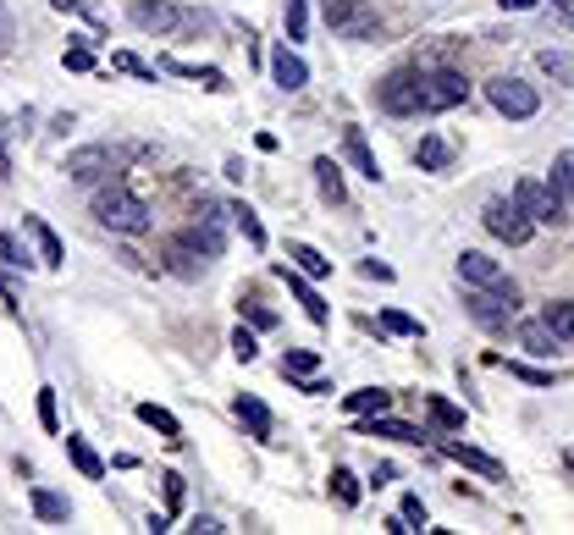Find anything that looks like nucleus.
<instances>
[{"label": "nucleus", "instance_id": "f257e3e1", "mask_svg": "<svg viewBox=\"0 0 574 535\" xmlns=\"http://www.w3.org/2000/svg\"><path fill=\"white\" fill-rule=\"evenodd\" d=\"M95 221H100V227H111V232H122V238H144V232L155 227L149 205H144L138 194H127L122 183H111V189H100V194H95Z\"/></svg>", "mask_w": 574, "mask_h": 535}, {"label": "nucleus", "instance_id": "f03ea898", "mask_svg": "<svg viewBox=\"0 0 574 535\" xmlns=\"http://www.w3.org/2000/svg\"><path fill=\"white\" fill-rule=\"evenodd\" d=\"M486 100H491V111L509 117V122H530V117L541 111V95H536L525 77H514V72L486 77Z\"/></svg>", "mask_w": 574, "mask_h": 535}, {"label": "nucleus", "instance_id": "7ed1b4c3", "mask_svg": "<svg viewBox=\"0 0 574 535\" xmlns=\"http://www.w3.org/2000/svg\"><path fill=\"white\" fill-rule=\"evenodd\" d=\"M480 221H486V232H491V238H498V243H509V248L530 243V232H536L530 210H525V205H520L514 194H498V199H486Z\"/></svg>", "mask_w": 574, "mask_h": 535}, {"label": "nucleus", "instance_id": "20e7f679", "mask_svg": "<svg viewBox=\"0 0 574 535\" xmlns=\"http://www.w3.org/2000/svg\"><path fill=\"white\" fill-rule=\"evenodd\" d=\"M376 106L387 117H420L426 111V72H392L376 83Z\"/></svg>", "mask_w": 574, "mask_h": 535}, {"label": "nucleus", "instance_id": "39448f33", "mask_svg": "<svg viewBox=\"0 0 574 535\" xmlns=\"http://www.w3.org/2000/svg\"><path fill=\"white\" fill-rule=\"evenodd\" d=\"M520 309V293H498V288H464V315L480 331H509Z\"/></svg>", "mask_w": 574, "mask_h": 535}, {"label": "nucleus", "instance_id": "423d86ee", "mask_svg": "<svg viewBox=\"0 0 574 535\" xmlns=\"http://www.w3.org/2000/svg\"><path fill=\"white\" fill-rule=\"evenodd\" d=\"M320 12L332 23V34H343V39H381V23L365 0H320Z\"/></svg>", "mask_w": 574, "mask_h": 535}, {"label": "nucleus", "instance_id": "0eeeda50", "mask_svg": "<svg viewBox=\"0 0 574 535\" xmlns=\"http://www.w3.org/2000/svg\"><path fill=\"white\" fill-rule=\"evenodd\" d=\"M459 282L464 288H498V293H520L514 282H509V271L491 254H480V248H464L459 254Z\"/></svg>", "mask_w": 574, "mask_h": 535}, {"label": "nucleus", "instance_id": "6e6552de", "mask_svg": "<svg viewBox=\"0 0 574 535\" xmlns=\"http://www.w3.org/2000/svg\"><path fill=\"white\" fill-rule=\"evenodd\" d=\"M514 199L530 210L536 227H563V194L552 183L541 189V183H530V177H525V183H514Z\"/></svg>", "mask_w": 574, "mask_h": 535}, {"label": "nucleus", "instance_id": "1a4fd4ad", "mask_svg": "<svg viewBox=\"0 0 574 535\" xmlns=\"http://www.w3.org/2000/svg\"><path fill=\"white\" fill-rule=\"evenodd\" d=\"M464 100H469L464 72H453V66L426 72V111H453V106H464Z\"/></svg>", "mask_w": 574, "mask_h": 535}, {"label": "nucleus", "instance_id": "9d476101", "mask_svg": "<svg viewBox=\"0 0 574 535\" xmlns=\"http://www.w3.org/2000/svg\"><path fill=\"white\" fill-rule=\"evenodd\" d=\"M160 259H167V271L178 277V282H199L205 277V265H210V254L188 238V232H178L172 243H167V254H160Z\"/></svg>", "mask_w": 574, "mask_h": 535}, {"label": "nucleus", "instance_id": "9b49d317", "mask_svg": "<svg viewBox=\"0 0 574 535\" xmlns=\"http://www.w3.org/2000/svg\"><path fill=\"white\" fill-rule=\"evenodd\" d=\"M127 17H133L144 34H178V28H188V17L172 7V0H133Z\"/></svg>", "mask_w": 574, "mask_h": 535}, {"label": "nucleus", "instance_id": "f8f14e48", "mask_svg": "<svg viewBox=\"0 0 574 535\" xmlns=\"http://www.w3.org/2000/svg\"><path fill=\"white\" fill-rule=\"evenodd\" d=\"M194 216H199V221L188 227V238H194V243H199V248H205V254L216 259V254L227 248V216H232V210H227V205H210V199H205V205H199Z\"/></svg>", "mask_w": 574, "mask_h": 535}, {"label": "nucleus", "instance_id": "ddd939ff", "mask_svg": "<svg viewBox=\"0 0 574 535\" xmlns=\"http://www.w3.org/2000/svg\"><path fill=\"white\" fill-rule=\"evenodd\" d=\"M61 171L72 177V183L89 189V183H100V177L111 171V149H106V144H84V149H72V155L61 160Z\"/></svg>", "mask_w": 574, "mask_h": 535}, {"label": "nucleus", "instance_id": "4468645a", "mask_svg": "<svg viewBox=\"0 0 574 535\" xmlns=\"http://www.w3.org/2000/svg\"><path fill=\"white\" fill-rule=\"evenodd\" d=\"M271 77H277L282 95H298V88L309 83V66H304V56H298V50L277 45V50H271Z\"/></svg>", "mask_w": 574, "mask_h": 535}, {"label": "nucleus", "instance_id": "2eb2a0df", "mask_svg": "<svg viewBox=\"0 0 574 535\" xmlns=\"http://www.w3.org/2000/svg\"><path fill=\"white\" fill-rule=\"evenodd\" d=\"M514 342H520L525 353H536V360H552V353L563 348V337H558L541 315H536V320H520V326H514Z\"/></svg>", "mask_w": 574, "mask_h": 535}, {"label": "nucleus", "instance_id": "dca6fc26", "mask_svg": "<svg viewBox=\"0 0 574 535\" xmlns=\"http://www.w3.org/2000/svg\"><path fill=\"white\" fill-rule=\"evenodd\" d=\"M442 459H453V464H464V470H475V475H486V481H509V470L491 459V453H480V448H464V441H442Z\"/></svg>", "mask_w": 574, "mask_h": 535}, {"label": "nucleus", "instance_id": "f3484780", "mask_svg": "<svg viewBox=\"0 0 574 535\" xmlns=\"http://www.w3.org/2000/svg\"><path fill=\"white\" fill-rule=\"evenodd\" d=\"M23 232L34 238V248H39V265H66V248H61V238H56V227L45 221V216H23Z\"/></svg>", "mask_w": 574, "mask_h": 535}, {"label": "nucleus", "instance_id": "a211bd4d", "mask_svg": "<svg viewBox=\"0 0 574 535\" xmlns=\"http://www.w3.org/2000/svg\"><path fill=\"white\" fill-rule=\"evenodd\" d=\"M232 414L249 425V436L255 441H271V430H277V420H271V409L255 398V392H237V403H232Z\"/></svg>", "mask_w": 574, "mask_h": 535}, {"label": "nucleus", "instance_id": "6ab92c4d", "mask_svg": "<svg viewBox=\"0 0 574 535\" xmlns=\"http://www.w3.org/2000/svg\"><path fill=\"white\" fill-rule=\"evenodd\" d=\"M282 282L293 288V299L304 304V315H309L315 326H326V320H332V309H326V299H320V293H315V288L304 282V271H298V265H293V271H288V265H282Z\"/></svg>", "mask_w": 574, "mask_h": 535}, {"label": "nucleus", "instance_id": "aec40b11", "mask_svg": "<svg viewBox=\"0 0 574 535\" xmlns=\"http://www.w3.org/2000/svg\"><path fill=\"white\" fill-rule=\"evenodd\" d=\"M315 189H320V199H326V205H349V189H343V166H338L332 155H320V160H315Z\"/></svg>", "mask_w": 574, "mask_h": 535}, {"label": "nucleus", "instance_id": "412c9836", "mask_svg": "<svg viewBox=\"0 0 574 535\" xmlns=\"http://www.w3.org/2000/svg\"><path fill=\"white\" fill-rule=\"evenodd\" d=\"M343 155L354 160V171H359V177L381 183V160H376V149L365 144V133H359V127H349V133H343Z\"/></svg>", "mask_w": 574, "mask_h": 535}, {"label": "nucleus", "instance_id": "4be33fe9", "mask_svg": "<svg viewBox=\"0 0 574 535\" xmlns=\"http://www.w3.org/2000/svg\"><path fill=\"white\" fill-rule=\"evenodd\" d=\"M359 430L365 436H387V441H426V430H415L408 420H387V414H365Z\"/></svg>", "mask_w": 574, "mask_h": 535}, {"label": "nucleus", "instance_id": "5701e85b", "mask_svg": "<svg viewBox=\"0 0 574 535\" xmlns=\"http://www.w3.org/2000/svg\"><path fill=\"white\" fill-rule=\"evenodd\" d=\"M66 459L77 464V475H84V481H106V464H100V453L89 448L84 436H72V430H66Z\"/></svg>", "mask_w": 574, "mask_h": 535}, {"label": "nucleus", "instance_id": "b1692460", "mask_svg": "<svg viewBox=\"0 0 574 535\" xmlns=\"http://www.w3.org/2000/svg\"><path fill=\"white\" fill-rule=\"evenodd\" d=\"M415 160H420V171H448L453 166V144L442 133H426L420 149H415Z\"/></svg>", "mask_w": 574, "mask_h": 535}, {"label": "nucleus", "instance_id": "393cba45", "mask_svg": "<svg viewBox=\"0 0 574 535\" xmlns=\"http://www.w3.org/2000/svg\"><path fill=\"white\" fill-rule=\"evenodd\" d=\"M28 502H34V513H39L45 524H66V519H72V502H66L61 491H45V486H34V491H28Z\"/></svg>", "mask_w": 574, "mask_h": 535}, {"label": "nucleus", "instance_id": "a878e982", "mask_svg": "<svg viewBox=\"0 0 574 535\" xmlns=\"http://www.w3.org/2000/svg\"><path fill=\"white\" fill-rule=\"evenodd\" d=\"M315 370H320V360H315L309 348H293V353H282V376H288V381H298V387H304V381H315Z\"/></svg>", "mask_w": 574, "mask_h": 535}, {"label": "nucleus", "instance_id": "bb28decb", "mask_svg": "<svg viewBox=\"0 0 574 535\" xmlns=\"http://www.w3.org/2000/svg\"><path fill=\"white\" fill-rule=\"evenodd\" d=\"M138 420H144L149 430H160L167 441H183V425H178V414H167L160 403H138Z\"/></svg>", "mask_w": 574, "mask_h": 535}, {"label": "nucleus", "instance_id": "cd10ccee", "mask_svg": "<svg viewBox=\"0 0 574 535\" xmlns=\"http://www.w3.org/2000/svg\"><path fill=\"white\" fill-rule=\"evenodd\" d=\"M392 409V392L387 387H365V392H349V414H387Z\"/></svg>", "mask_w": 574, "mask_h": 535}, {"label": "nucleus", "instance_id": "c85d7f7f", "mask_svg": "<svg viewBox=\"0 0 574 535\" xmlns=\"http://www.w3.org/2000/svg\"><path fill=\"white\" fill-rule=\"evenodd\" d=\"M426 420H431L437 430H464V409L448 403V398H437V392L426 398Z\"/></svg>", "mask_w": 574, "mask_h": 535}, {"label": "nucleus", "instance_id": "c756f323", "mask_svg": "<svg viewBox=\"0 0 574 535\" xmlns=\"http://www.w3.org/2000/svg\"><path fill=\"white\" fill-rule=\"evenodd\" d=\"M536 66H541L552 83L574 88V56H569V50H541V56H536Z\"/></svg>", "mask_w": 574, "mask_h": 535}, {"label": "nucleus", "instance_id": "7c9ffc66", "mask_svg": "<svg viewBox=\"0 0 574 535\" xmlns=\"http://www.w3.org/2000/svg\"><path fill=\"white\" fill-rule=\"evenodd\" d=\"M541 320H547L563 342H574V299H552V304H541Z\"/></svg>", "mask_w": 574, "mask_h": 535}, {"label": "nucleus", "instance_id": "2f4dec72", "mask_svg": "<svg viewBox=\"0 0 574 535\" xmlns=\"http://www.w3.org/2000/svg\"><path fill=\"white\" fill-rule=\"evenodd\" d=\"M288 259L298 265L304 277H332V259H326L320 248H309V243H293V248H288Z\"/></svg>", "mask_w": 574, "mask_h": 535}, {"label": "nucleus", "instance_id": "473e14b6", "mask_svg": "<svg viewBox=\"0 0 574 535\" xmlns=\"http://www.w3.org/2000/svg\"><path fill=\"white\" fill-rule=\"evenodd\" d=\"M167 72H178V77H199L205 88H232V83H227V72H216V66H194V61H167Z\"/></svg>", "mask_w": 574, "mask_h": 535}, {"label": "nucleus", "instance_id": "72a5a7b5", "mask_svg": "<svg viewBox=\"0 0 574 535\" xmlns=\"http://www.w3.org/2000/svg\"><path fill=\"white\" fill-rule=\"evenodd\" d=\"M332 497H338L343 508H354V502H359V475L338 464V470H332Z\"/></svg>", "mask_w": 574, "mask_h": 535}, {"label": "nucleus", "instance_id": "f704fd0d", "mask_svg": "<svg viewBox=\"0 0 574 535\" xmlns=\"http://www.w3.org/2000/svg\"><path fill=\"white\" fill-rule=\"evenodd\" d=\"M232 221L243 227V238H249L255 248H266V227H260V216H255L249 205H232Z\"/></svg>", "mask_w": 574, "mask_h": 535}, {"label": "nucleus", "instance_id": "c9c22d12", "mask_svg": "<svg viewBox=\"0 0 574 535\" xmlns=\"http://www.w3.org/2000/svg\"><path fill=\"white\" fill-rule=\"evenodd\" d=\"M552 189H558L563 199L574 194V149H563V155L552 160Z\"/></svg>", "mask_w": 574, "mask_h": 535}, {"label": "nucleus", "instance_id": "e433bc0d", "mask_svg": "<svg viewBox=\"0 0 574 535\" xmlns=\"http://www.w3.org/2000/svg\"><path fill=\"white\" fill-rule=\"evenodd\" d=\"M288 45H298L304 39V28H309V0H288Z\"/></svg>", "mask_w": 574, "mask_h": 535}, {"label": "nucleus", "instance_id": "4c0bfd02", "mask_svg": "<svg viewBox=\"0 0 574 535\" xmlns=\"http://www.w3.org/2000/svg\"><path fill=\"white\" fill-rule=\"evenodd\" d=\"M381 326H387L392 337H420V320L403 315V309H381Z\"/></svg>", "mask_w": 574, "mask_h": 535}, {"label": "nucleus", "instance_id": "58836bf2", "mask_svg": "<svg viewBox=\"0 0 574 535\" xmlns=\"http://www.w3.org/2000/svg\"><path fill=\"white\" fill-rule=\"evenodd\" d=\"M39 425L50 436H61V414H56V387H39Z\"/></svg>", "mask_w": 574, "mask_h": 535}, {"label": "nucleus", "instance_id": "ea45409f", "mask_svg": "<svg viewBox=\"0 0 574 535\" xmlns=\"http://www.w3.org/2000/svg\"><path fill=\"white\" fill-rule=\"evenodd\" d=\"M0 259H7V265H17V271H28V265H34V259H28V248L17 243V232H7V238H0Z\"/></svg>", "mask_w": 574, "mask_h": 535}, {"label": "nucleus", "instance_id": "a19ab883", "mask_svg": "<svg viewBox=\"0 0 574 535\" xmlns=\"http://www.w3.org/2000/svg\"><path fill=\"white\" fill-rule=\"evenodd\" d=\"M237 309H243V315H249V326H255V331H271V326H277V315H271V309H266L260 299H243Z\"/></svg>", "mask_w": 574, "mask_h": 535}, {"label": "nucleus", "instance_id": "79ce46f5", "mask_svg": "<svg viewBox=\"0 0 574 535\" xmlns=\"http://www.w3.org/2000/svg\"><path fill=\"white\" fill-rule=\"evenodd\" d=\"M61 61H66V72H89V66H95V50H89L84 39H77V45H72Z\"/></svg>", "mask_w": 574, "mask_h": 535}, {"label": "nucleus", "instance_id": "37998d69", "mask_svg": "<svg viewBox=\"0 0 574 535\" xmlns=\"http://www.w3.org/2000/svg\"><path fill=\"white\" fill-rule=\"evenodd\" d=\"M232 353H237V360H243V365H249V360H255V353H260L255 331H243V326H237V331H232Z\"/></svg>", "mask_w": 574, "mask_h": 535}, {"label": "nucleus", "instance_id": "c03bdc74", "mask_svg": "<svg viewBox=\"0 0 574 535\" xmlns=\"http://www.w3.org/2000/svg\"><path fill=\"white\" fill-rule=\"evenodd\" d=\"M509 376H520V381H530V387H552V381H558V370H530V365H509Z\"/></svg>", "mask_w": 574, "mask_h": 535}, {"label": "nucleus", "instance_id": "a18cd8bd", "mask_svg": "<svg viewBox=\"0 0 574 535\" xmlns=\"http://www.w3.org/2000/svg\"><path fill=\"white\" fill-rule=\"evenodd\" d=\"M403 519H408V530H426V502L420 497H403Z\"/></svg>", "mask_w": 574, "mask_h": 535}, {"label": "nucleus", "instance_id": "49530a36", "mask_svg": "<svg viewBox=\"0 0 574 535\" xmlns=\"http://www.w3.org/2000/svg\"><path fill=\"white\" fill-rule=\"evenodd\" d=\"M359 271H365L370 282H392V265H381V259H365V265H359Z\"/></svg>", "mask_w": 574, "mask_h": 535}, {"label": "nucleus", "instance_id": "de8ad7c7", "mask_svg": "<svg viewBox=\"0 0 574 535\" xmlns=\"http://www.w3.org/2000/svg\"><path fill=\"white\" fill-rule=\"evenodd\" d=\"M117 66H122V72H138V77H155V72H149L138 56H117Z\"/></svg>", "mask_w": 574, "mask_h": 535}, {"label": "nucleus", "instance_id": "09e8293b", "mask_svg": "<svg viewBox=\"0 0 574 535\" xmlns=\"http://www.w3.org/2000/svg\"><path fill=\"white\" fill-rule=\"evenodd\" d=\"M167 502H172V508L183 502V475H167Z\"/></svg>", "mask_w": 574, "mask_h": 535}, {"label": "nucleus", "instance_id": "8fccbe9b", "mask_svg": "<svg viewBox=\"0 0 574 535\" xmlns=\"http://www.w3.org/2000/svg\"><path fill=\"white\" fill-rule=\"evenodd\" d=\"M503 7H509V12H530V7H536V0H503Z\"/></svg>", "mask_w": 574, "mask_h": 535}, {"label": "nucleus", "instance_id": "3c124183", "mask_svg": "<svg viewBox=\"0 0 574 535\" xmlns=\"http://www.w3.org/2000/svg\"><path fill=\"white\" fill-rule=\"evenodd\" d=\"M0 177H12V155H7V144H0Z\"/></svg>", "mask_w": 574, "mask_h": 535}, {"label": "nucleus", "instance_id": "603ef678", "mask_svg": "<svg viewBox=\"0 0 574 535\" xmlns=\"http://www.w3.org/2000/svg\"><path fill=\"white\" fill-rule=\"evenodd\" d=\"M552 7H558V12H563V0H552Z\"/></svg>", "mask_w": 574, "mask_h": 535}]
</instances>
